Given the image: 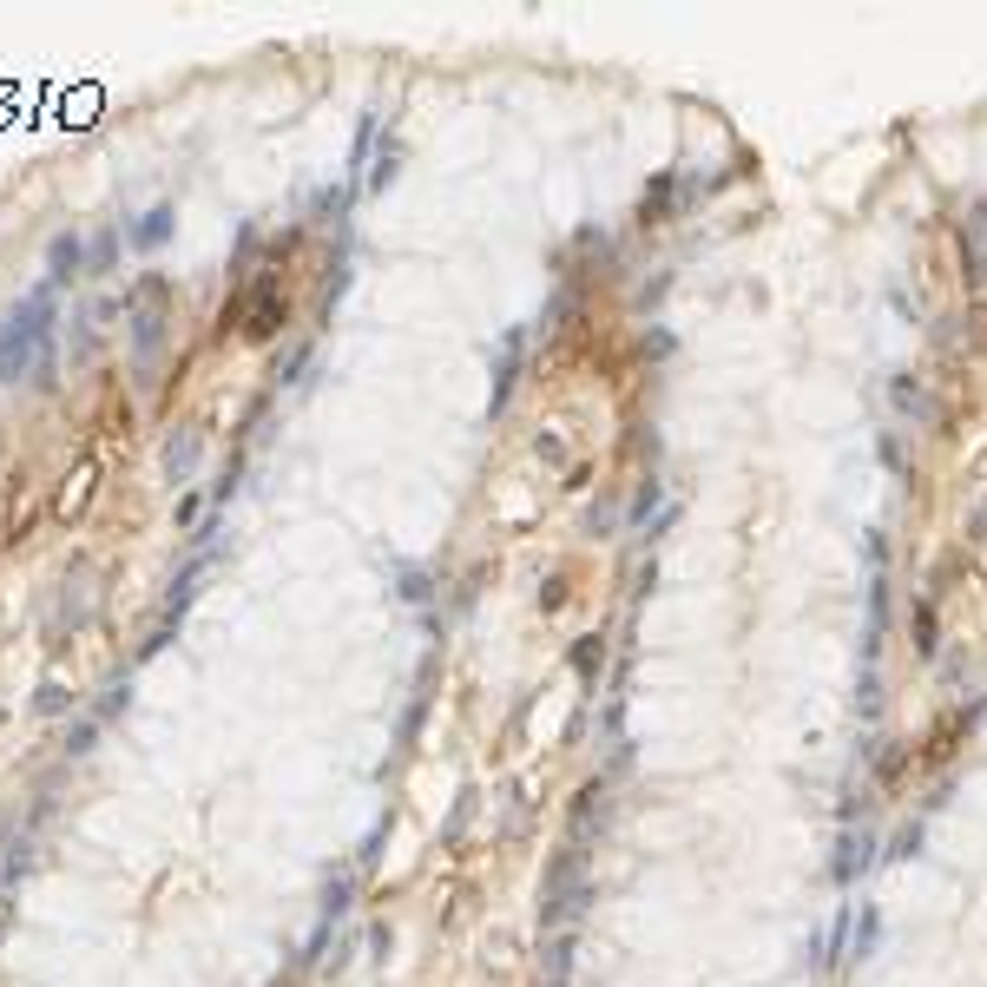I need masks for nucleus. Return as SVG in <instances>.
<instances>
[{"label": "nucleus", "instance_id": "nucleus-15", "mask_svg": "<svg viewBox=\"0 0 987 987\" xmlns=\"http://www.w3.org/2000/svg\"><path fill=\"white\" fill-rule=\"evenodd\" d=\"M915 849H922V830H915V823H909V830L895 836V856H915Z\"/></svg>", "mask_w": 987, "mask_h": 987}, {"label": "nucleus", "instance_id": "nucleus-8", "mask_svg": "<svg viewBox=\"0 0 987 987\" xmlns=\"http://www.w3.org/2000/svg\"><path fill=\"white\" fill-rule=\"evenodd\" d=\"M172 224H178V218H172V204H152V211H145V218L126 231V237H132V251H158V244L172 237Z\"/></svg>", "mask_w": 987, "mask_h": 987}, {"label": "nucleus", "instance_id": "nucleus-13", "mask_svg": "<svg viewBox=\"0 0 987 987\" xmlns=\"http://www.w3.org/2000/svg\"><path fill=\"white\" fill-rule=\"evenodd\" d=\"M915 652H922V658L935 652V612H928V606L915 612Z\"/></svg>", "mask_w": 987, "mask_h": 987}, {"label": "nucleus", "instance_id": "nucleus-11", "mask_svg": "<svg viewBox=\"0 0 987 987\" xmlns=\"http://www.w3.org/2000/svg\"><path fill=\"white\" fill-rule=\"evenodd\" d=\"M599 652H606V645H599V632H593V639H580V645H573V672H580V678H593Z\"/></svg>", "mask_w": 987, "mask_h": 987}, {"label": "nucleus", "instance_id": "nucleus-12", "mask_svg": "<svg viewBox=\"0 0 987 987\" xmlns=\"http://www.w3.org/2000/svg\"><path fill=\"white\" fill-rule=\"evenodd\" d=\"M672 211V178H658L652 191H645V218H665Z\"/></svg>", "mask_w": 987, "mask_h": 987}, {"label": "nucleus", "instance_id": "nucleus-14", "mask_svg": "<svg viewBox=\"0 0 987 987\" xmlns=\"http://www.w3.org/2000/svg\"><path fill=\"white\" fill-rule=\"evenodd\" d=\"M93 731H99V718H79V724H73V737H66V751H73V757H79V751H93Z\"/></svg>", "mask_w": 987, "mask_h": 987}, {"label": "nucleus", "instance_id": "nucleus-1", "mask_svg": "<svg viewBox=\"0 0 987 987\" xmlns=\"http://www.w3.org/2000/svg\"><path fill=\"white\" fill-rule=\"evenodd\" d=\"M60 303H53V283L27 290V297L7 310L0 323V382H33V389H53V369H60Z\"/></svg>", "mask_w": 987, "mask_h": 987}, {"label": "nucleus", "instance_id": "nucleus-5", "mask_svg": "<svg viewBox=\"0 0 987 987\" xmlns=\"http://www.w3.org/2000/svg\"><path fill=\"white\" fill-rule=\"evenodd\" d=\"M198 455H204V435L198 428H178V435L165 441V474H172L178 487H191L198 481Z\"/></svg>", "mask_w": 987, "mask_h": 987}, {"label": "nucleus", "instance_id": "nucleus-10", "mask_svg": "<svg viewBox=\"0 0 987 987\" xmlns=\"http://www.w3.org/2000/svg\"><path fill=\"white\" fill-rule=\"evenodd\" d=\"M66 698H73V691H66L60 678H47V685H40V698H33V711H40V718H53V711H66Z\"/></svg>", "mask_w": 987, "mask_h": 987}, {"label": "nucleus", "instance_id": "nucleus-2", "mask_svg": "<svg viewBox=\"0 0 987 987\" xmlns=\"http://www.w3.org/2000/svg\"><path fill=\"white\" fill-rule=\"evenodd\" d=\"M126 329H132V362L152 369L165 356V336H172V283L165 277H139L126 297Z\"/></svg>", "mask_w": 987, "mask_h": 987}, {"label": "nucleus", "instance_id": "nucleus-4", "mask_svg": "<svg viewBox=\"0 0 987 987\" xmlns=\"http://www.w3.org/2000/svg\"><path fill=\"white\" fill-rule=\"evenodd\" d=\"M277 323H283V290H277V283H257L251 310H244V336L264 343V336H277Z\"/></svg>", "mask_w": 987, "mask_h": 987}, {"label": "nucleus", "instance_id": "nucleus-17", "mask_svg": "<svg viewBox=\"0 0 987 987\" xmlns=\"http://www.w3.org/2000/svg\"><path fill=\"white\" fill-rule=\"evenodd\" d=\"M7 922H14V895L0 889V935H7Z\"/></svg>", "mask_w": 987, "mask_h": 987}, {"label": "nucleus", "instance_id": "nucleus-6", "mask_svg": "<svg viewBox=\"0 0 987 987\" xmlns=\"http://www.w3.org/2000/svg\"><path fill=\"white\" fill-rule=\"evenodd\" d=\"M79 264H86V237H79V231H60V237L47 244V283H53V290H60V283H73Z\"/></svg>", "mask_w": 987, "mask_h": 987}, {"label": "nucleus", "instance_id": "nucleus-7", "mask_svg": "<svg viewBox=\"0 0 987 987\" xmlns=\"http://www.w3.org/2000/svg\"><path fill=\"white\" fill-rule=\"evenodd\" d=\"M520 343H527V336H520V329H507V343H501V369H494V395H487V408H494V415H501V408H507V395H514V376H520Z\"/></svg>", "mask_w": 987, "mask_h": 987}, {"label": "nucleus", "instance_id": "nucleus-3", "mask_svg": "<svg viewBox=\"0 0 987 987\" xmlns=\"http://www.w3.org/2000/svg\"><path fill=\"white\" fill-rule=\"evenodd\" d=\"M580 895H586V856L566 843V849H560V862H553V876H547V902H540V922L560 928L566 915H580Z\"/></svg>", "mask_w": 987, "mask_h": 987}, {"label": "nucleus", "instance_id": "nucleus-16", "mask_svg": "<svg viewBox=\"0 0 987 987\" xmlns=\"http://www.w3.org/2000/svg\"><path fill=\"white\" fill-rule=\"evenodd\" d=\"M112 251H119V237H112V231H106V237H99V244H93V264H99V270H106V264H112Z\"/></svg>", "mask_w": 987, "mask_h": 987}, {"label": "nucleus", "instance_id": "nucleus-9", "mask_svg": "<svg viewBox=\"0 0 987 987\" xmlns=\"http://www.w3.org/2000/svg\"><path fill=\"white\" fill-rule=\"evenodd\" d=\"M869 849H876L869 836H849V843H843V856H836V876H843V882H856V869L869 862Z\"/></svg>", "mask_w": 987, "mask_h": 987}]
</instances>
